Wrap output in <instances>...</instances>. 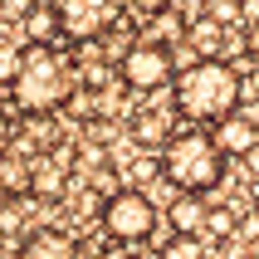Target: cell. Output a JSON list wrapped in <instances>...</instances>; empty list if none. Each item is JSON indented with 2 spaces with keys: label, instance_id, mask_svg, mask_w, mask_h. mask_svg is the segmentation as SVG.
I'll use <instances>...</instances> for the list:
<instances>
[{
  "label": "cell",
  "instance_id": "cell-1",
  "mask_svg": "<svg viewBox=\"0 0 259 259\" xmlns=\"http://www.w3.org/2000/svg\"><path fill=\"white\" fill-rule=\"evenodd\" d=\"M240 98H245V83L225 59H196L171 78V108L186 113L191 122H205V127L240 113Z\"/></svg>",
  "mask_w": 259,
  "mask_h": 259
},
{
  "label": "cell",
  "instance_id": "cell-2",
  "mask_svg": "<svg viewBox=\"0 0 259 259\" xmlns=\"http://www.w3.org/2000/svg\"><path fill=\"white\" fill-rule=\"evenodd\" d=\"M161 176L171 181L176 191H215L225 181V152H220L215 132H201V127H186V132H171L161 142Z\"/></svg>",
  "mask_w": 259,
  "mask_h": 259
},
{
  "label": "cell",
  "instance_id": "cell-3",
  "mask_svg": "<svg viewBox=\"0 0 259 259\" xmlns=\"http://www.w3.org/2000/svg\"><path fill=\"white\" fill-rule=\"evenodd\" d=\"M15 103L25 108V113H54L59 103L73 93V69L69 59L49 49V44H29L25 49V64L15 73Z\"/></svg>",
  "mask_w": 259,
  "mask_h": 259
},
{
  "label": "cell",
  "instance_id": "cell-4",
  "mask_svg": "<svg viewBox=\"0 0 259 259\" xmlns=\"http://www.w3.org/2000/svg\"><path fill=\"white\" fill-rule=\"evenodd\" d=\"M103 230L117 245H142L157 230V205L147 201L142 191H113L103 201Z\"/></svg>",
  "mask_w": 259,
  "mask_h": 259
},
{
  "label": "cell",
  "instance_id": "cell-5",
  "mask_svg": "<svg viewBox=\"0 0 259 259\" xmlns=\"http://www.w3.org/2000/svg\"><path fill=\"white\" fill-rule=\"evenodd\" d=\"M117 73L132 93H157L176 78V64H171V49L161 39H137L127 54L117 59Z\"/></svg>",
  "mask_w": 259,
  "mask_h": 259
},
{
  "label": "cell",
  "instance_id": "cell-6",
  "mask_svg": "<svg viewBox=\"0 0 259 259\" xmlns=\"http://www.w3.org/2000/svg\"><path fill=\"white\" fill-rule=\"evenodd\" d=\"M54 15H59V34L64 39L88 44L117 20V0H54Z\"/></svg>",
  "mask_w": 259,
  "mask_h": 259
},
{
  "label": "cell",
  "instance_id": "cell-7",
  "mask_svg": "<svg viewBox=\"0 0 259 259\" xmlns=\"http://www.w3.org/2000/svg\"><path fill=\"white\" fill-rule=\"evenodd\" d=\"M215 142L225 157H249L259 152V122L249 113H230L225 122H215Z\"/></svg>",
  "mask_w": 259,
  "mask_h": 259
},
{
  "label": "cell",
  "instance_id": "cell-8",
  "mask_svg": "<svg viewBox=\"0 0 259 259\" xmlns=\"http://www.w3.org/2000/svg\"><path fill=\"white\" fill-rule=\"evenodd\" d=\"M225 20L220 15H201L186 25V44L196 49V59H225Z\"/></svg>",
  "mask_w": 259,
  "mask_h": 259
},
{
  "label": "cell",
  "instance_id": "cell-9",
  "mask_svg": "<svg viewBox=\"0 0 259 259\" xmlns=\"http://www.w3.org/2000/svg\"><path fill=\"white\" fill-rule=\"evenodd\" d=\"M205 225H210V205H205V196L181 191V196L171 201V230H181V235H205Z\"/></svg>",
  "mask_w": 259,
  "mask_h": 259
},
{
  "label": "cell",
  "instance_id": "cell-10",
  "mask_svg": "<svg viewBox=\"0 0 259 259\" xmlns=\"http://www.w3.org/2000/svg\"><path fill=\"white\" fill-rule=\"evenodd\" d=\"M20 259H73V240L64 230H39V235L25 240Z\"/></svg>",
  "mask_w": 259,
  "mask_h": 259
},
{
  "label": "cell",
  "instance_id": "cell-11",
  "mask_svg": "<svg viewBox=\"0 0 259 259\" xmlns=\"http://www.w3.org/2000/svg\"><path fill=\"white\" fill-rule=\"evenodd\" d=\"M171 117H176V108H152V113H142L132 122V132H137L142 142H166V137H171Z\"/></svg>",
  "mask_w": 259,
  "mask_h": 259
},
{
  "label": "cell",
  "instance_id": "cell-12",
  "mask_svg": "<svg viewBox=\"0 0 259 259\" xmlns=\"http://www.w3.org/2000/svg\"><path fill=\"white\" fill-rule=\"evenodd\" d=\"M157 259H205V245H201V235H181L176 230L171 240L157 249Z\"/></svg>",
  "mask_w": 259,
  "mask_h": 259
},
{
  "label": "cell",
  "instance_id": "cell-13",
  "mask_svg": "<svg viewBox=\"0 0 259 259\" xmlns=\"http://www.w3.org/2000/svg\"><path fill=\"white\" fill-rule=\"evenodd\" d=\"M25 29H29V39H34V44H49V34H59V15L54 10H34L25 20Z\"/></svg>",
  "mask_w": 259,
  "mask_h": 259
},
{
  "label": "cell",
  "instance_id": "cell-14",
  "mask_svg": "<svg viewBox=\"0 0 259 259\" xmlns=\"http://www.w3.org/2000/svg\"><path fill=\"white\" fill-rule=\"evenodd\" d=\"M29 181H34V191H39V196H59V186H64V171H59V166H49V161H39V166L29 171Z\"/></svg>",
  "mask_w": 259,
  "mask_h": 259
},
{
  "label": "cell",
  "instance_id": "cell-15",
  "mask_svg": "<svg viewBox=\"0 0 259 259\" xmlns=\"http://www.w3.org/2000/svg\"><path fill=\"white\" fill-rule=\"evenodd\" d=\"M34 10H39L34 0H0V20H29Z\"/></svg>",
  "mask_w": 259,
  "mask_h": 259
},
{
  "label": "cell",
  "instance_id": "cell-16",
  "mask_svg": "<svg viewBox=\"0 0 259 259\" xmlns=\"http://www.w3.org/2000/svg\"><path fill=\"white\" fill-rule=\"evenodd\" d=\"M20 64H25V54H20V49H0V78H5V83H15Z\"/></svg>",
  "mask_w": 259,
  "mask_h": 259
},
{
  "label": "cell",
  "instance_id": "cell-17",
  "mask_svg": "<svg viewBox=\"0 0 259 259\" xmlns=\"http://www.w3.org/2000/svg\"><path fill=\"white\" fill-rule=\"evenodd\" d=\"M176 10L186 15V25H191V20H201V15H210V5H205V0H176Z\"/></svg>",
  "mask_w": 259,
  "mask_h": 259
},
{
  "label": "cell",
  "instance_id": "cell-18",
  "mask_svg": "<svg viewBox=\"0 0 259 259\" xmlns=\"http://www.w3.org/2000/svg\"><path fill=\"white\" fill-rule=\"evenodd\" d=\"M245 54L259 64V20H249V34H245Z\"/></svg>",
  "mask_w": 259,
  "mask_h": 259
},
{
  "label": "cell",
  "instance_id": "cell-19",
  "mask_svg": "<svg viewBox=\"0 0 259 259\" xmlns=\"http://www.w3.org/2000/svg\"><path fill=\"white\" fill-rule=\"evenodd\" d=\"M176 0H137V10L142 15H161V10H171Z\"/></svg>",
  "mask_w": 259,
  "mask_h": 259
},
{
  "label": "cell",
  "instance_id": "cell-20",
  "mask_svg": "<svg viewBox=\"0 0 259 259\" xmlns=\"http://www.w3.org/2000/svg\"><path fill=\"white\" fill-rule=\"evenodd\" d=\"M240 235H245V240H259V210H254V215H245V220H240Z\"/></svg>",
  "mask_w": 259,
  "mask_h": 259
},
{
  "label": "cell",
  "instance_id": "cell-21",
  "mask_svg": "<svg viewBox=\"0 0 259 259\" xmlns=\"http://www.w3.org/2000/svg\"><path fill=\"white\" fill-rule=\"evenodd\" d=\"M205 230H215V235H225V230H230V215H215V210H210V225H205Z\"/></svg>",
  "mask_w": 259,
  "mask_h": 259
}]
</instances>
